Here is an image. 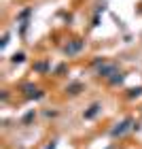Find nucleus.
I'll list each match as a JSON object with an SVG mask.
<instances>
[{
	"instance_id": "nucleus-10",
	"label": "nucleus",
	"mask_w": 142,
	"mask_h": 149,
	"mask_svg": "<svg viewBox=\"0 0 142 149\" xmlns=\"http://www.w3.org/2000/svg\"><path fill=\"white\" fill-rule=\"evenodd\" d=\"M32 119H34V111H32V113H28V115L23 117V124H30Z\"/></svg>"
},
{
	"instance_id": "nucleus-6",
	"label": "nucleus",
	"mask_w": 142,
	"mask_h": 149,
	"mask_svg": "<svg viewBox=\"0 0 142 149\" xmlns=\"http://www.w3.org/2000/svg\"><path fill=\"white\" fill-rule=\"evenodd\" d=\"M81 90H83V83H70L68 87H66V92H68L70 96H77Z\"/></svg>"
},
{
	"instance_id": "nucleus-2",
	"label": "nucleus",
	"mask_w": 142,
	"mask_h": 149,
	"mask_svg": "<svg viewBox=\"0 0 142 149\" xmlns=\"http://www.w3.org/2000/svg\"><path fill=\"white\" fill-rule=\"evenodd\" d=\"M117 72H119L117 64H106V62H102V66H100V70H98V74H100V77H104V79H110Z\"/></svg>"
},
{
	"instance_id": "nucleus-3",
	"label": "nucleus",
	"mask_w": 142,
	"mask_h": 149,
	"mask_svg": "<svg viewBox=\"0 0 142 149\" xmlns=\"http://www.w3.org/2000/svg\"><path fill=\"white\" fill-rule=\"evenodd\" d=\"M81 49H83V40H72V43L66 47V56H74V53H79Z\"/></svg>"
},
{
	"instance_id": "nucleus-7",
	"label": "nucleus",
	"mask_w": 142,
	"mask_h": 149,
	"mask_svg": "<svg viewBox=\"0 0 142 149\" xmlns=\"http://www.w3.org/2000/svg\"><path fill=\"white\" fill-rule=\"evenodd\" d=\"M123 79H125V74L117 72L114 77H110V79H108V83H110V85H119V83H123Z\"/></svg>"
},
{
	"instance_id": "nucleus-11",
	"label": "nucleus",
	"mask_w": 142,
	"mask_h": 149,
	"mask_svg": "<svg viewBox=\"0 0 142 149\" xmlns=\"http://www.w3.org/2000/svg\"><path fill=\"white\" fill-rule=\"evenodd\" d=\"M36 70H47V64H45V62H40V64H36Z\"/></svg>"
},
{
	"instance_id": "nucleus-9",
	"label": "nucleus",
	"mask_w": 142,
	"mask_h": 149,
	"mask_svg": "<svg viewBox=\"0 0 142 149\" xmlns=\"http://www.w3.org/2000/svg\"><path fill=\"white\" fill-rule=\"evenodd\" d=\"M23 58H26L23 53H15V56H13L11 60H13V62H23Z\"/></svg>"
},
{
	"instance_id": "nucleus-5",
	"label": "nucleus",
	"mask_w": 142,
	"mask_h": 149,
	"mask_svg": "<svg viewBox=\"0 0 142 149\" xmlns=\"http://www.w3.org/2000/svg\"><path fill=\"white\" fill-rule=\"evenodd\" d=\"M100 109H102V107H100L98 102H93V104L89 107V109H87V111L83 113V117H85V119H93V117H96V115L100 113Z\"/></svg>"
},
{
	"instance_id": "nucleus-1",
	"label": "nucleus",
	"mask_w": 142,
	"mask_h": 149,
	"mask_svg": "<svg viewBox=\"0 0 142 149\" xmlns=\"http://www.w3.org/2000/svg\"><path fill=\"white\" fill-rule=\"evenodd\" d=\"M132 124H134V119H132V117H127V119L121 121V124H117V128H112L110 134H112L114 139H117V136H123V134L130 130V126H132Z\"/></svg>"
},
{
	"instance_id": "nucleus-4",
	"label": "nucleus",
	"mask_w": 142,
	"mask_h": 149,
	"mask_svg": "<svg viewBox=\"0 0 142 149\" xmlns=\"http://www.w3.org/2000/svg\"><path fill=\"white\" fill-rule=\"evenodd\" d=\"M23 92H26L28 98H40L43 96V92H40L38 87H34V85H23Z\"/></svg>"
},
{
	"instance_id": "nucleus-8",
	"label": "nucleus",
	"mask_w": 142,
	"mask_h": 149,
	"mask_svg": "<svg viewBox=\"0 0 142 149\" xmlns=\"http://www.w3.org/2000/svg\"><path fill=\"white\" fill-rule=\"evenodd\" d=\"M140 94H142V87H134V90H130V94H127V96L134 98V96H140Z\"/></svg>"
}]
</instances>
